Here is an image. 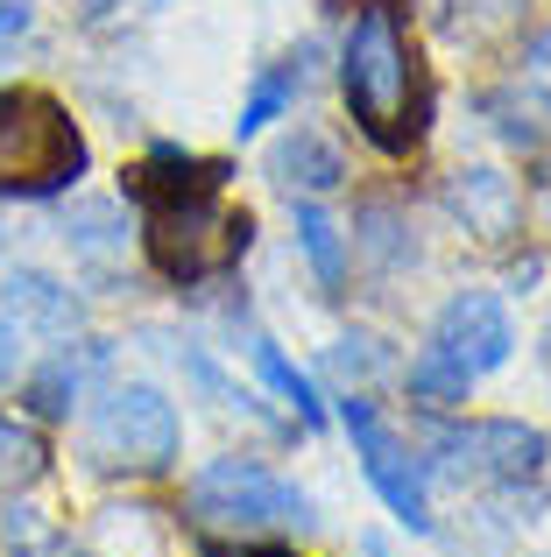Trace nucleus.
I'll return each instance as SVG.
<instances>
[{
  "label": "nucleus",
  "instance_id": "f257e3e1",
  "mask_svg": "<svg viewBox=\"0 0 551 557\" xmlns=\"http://www.w3.org/2000/svg\"><path fill=\"white\" fill-rule=\"evenodd\" d=\"M226 170L198 163V156L156 149L149 163L127 177V190L142 198V240H149V261L170 275V283H206V275L234 269L248 255V212L220 205Z\"/></svg>",
  "mask_w": 551,
  "mask_h": 557
},
{
  "label": "nucleus",
  "instance_id": "f03ea898",
  "mask_svg": "<svg viewBox=\"0 0 551 557\" xmlns=\"http://www.w3.org/2000/svg\"><path fill=\"white\" fill-rule=\"evenodd\" d=\"M340 92L354 107V121L368 127L382 149H411L425 135V92H417V57L403 42L396 14L389 8H360L354 28H346V50H340Z\"/></svg>",
  "mask_w": 551,
  "mask_h": 557
},
{
  "label": "nucleus",
  "instance_id": "7ed1b4c3",
  "mask_svg": "<svg viewBox=\"0 0 551 557\" xmlns=\"http://www.w3.org/2000/svg\"><path fill=\"white\" fill-rule=\"evenodd\" d=\"M192 516L206 530H234V536H269V530H311V494L297 480L269 473L262 459H212L192 480Z\"/></svg>",
  "mask_w": 551,
  "mask_h": 557
},
{
  "label": "nucleus",
  "instance_id": "20e7f679",
  "mask_svg": "<svg viewBox=\"0 0 551 557\" xmlns=\"http://www.w3.org/2000/svg\"><path fill=\"white\" fill-rule=\"evenodd\" d=\"M85 170V141L71 113L42 92H0V190H64Z\"/></svg>",
  "mask_w": 551,
  "mask_h": 557
},
{
  "label": "nucleus",
  "instance_id": "39448f33",
  "mask_svg": "<svg viewBox=\"0 0 551 557\" xmlns=\"http://www.w3.org/2000/svg\"><path fill=\"white\" fill-rule=\"evenodd\" d=\"M439 451V473L474 480V487H530L544 473L551 445L538 423H516V417H474V423H445L431 437Z\"/></svg>",
  "mask_w": 551,
  "mask_h": 557
},
{
  "label": "nucleus",
  "instance_id": "423d86ee",
  "mask_svg": "<svg viewBox=\"0 0 551 557\" xmlns=\"http://www.w3.org/2000/svg\"><path fill=\"white\" fill-rule=\"evenodd\" d=\"M177 409H170L163 388L149 381H121V388L99 395L93 409V451L107 466H127V473H163L177 459Z\"/></svg>",
  "mask_w": 551,
  "mask_h": 557
},
{
  "label": "nucleus",
  "instance_id": "0eeeda50",
  "mask_svg": "<svg viewBox=\"0 0 551 557\" xmlns=\"http://www.w3.org/2000/svg\"><path fill=\"white\" fill-rule=\"evenodd\" d=\"M346 431H354V451H360V466H368V480H375V494L389 502V516L403 522L411 536H425L431 530V502H425V473H417V459L396 445V437L382 431V417H375V403H360V395H346Z\"/></svg>",
  "mask_w": 551,
  "mask_h": 557
},
{
  "label": "nucleus",
  "instance_id": "6e6552de",
  "mask_svg": "<svg viewBox=\"0 0 551 557\" xmlns=\"http://www.w3.org/2000/svg\"><path fill=\"white\" fill-rule=\"evenodd\" d=\"M431 346L453 354L467 374H495V368H510V354H516V325L488 289H460L439 311V325H431Z\"/></svg>",
  "mask_w": 551,
  "mask_h": 557
},
{
  "label": "nucleus",
  "instance_id": "1a4fd4ad",
  "mask_svg": "<svg viewBox=\"0 0 551 557\" xmlns=\"http://www.w3.org/2000/svg\"><path fill=\"white\" fill-rule=\"evenodd\" d=\"M445 205H453V219L467 233H481V240H510V233L524 226V190H516V177H502L495 163H460L453 177H445Z\"/></svg>",
  "mask_w": 551,
  "mask_h": 557
},
{
  "label": "nucleus",
  "instance_id": "9d476101",
  "mask_svg": "<svg viewBox=\"0 0 551 557\" xmlns=\"http://www.w3.org/2000/svg\"><path fill=\"white\" fill-rule=\"evenodd\" d=\"M0 304H8L14 325H36V332H57V339H71V332L85 325V304L71 297L57 275L42 269H14L8 283H0Z\"/></svg>",
  "mask_w": 551,
  "mask_h": 557
},
{
  "label": "nucleus",
  "instance_id": "9b49d317",
  "mask_svg": "<svg viewBox=\"0 0 551 557\" xmlns=\"http://www.w3.org/2000/svg\"><path fill=\"white\" fill-rule=\"evenodd\" d=\"M269 177L283 190H304V198H318V190H340V149H332L326 135H311V127H290L283 141L269 149Z\"/></svg>",
  "mask_w": 551,
  "mask_h": 557
},
{
  "label": "nucleus",
  "instance_id": "f8f14e48",
  "mask_svg": "<svg viewBox=\"0 0 551 557\" xmlns=\"http://www.w3.org/2000/svg\"><path fill=\"white\" fill-rule=\"evenodd\" d=\"M99 360H107V346H99V339L78 346V354H71V346H64V354H50L36 368V381H28V409H36V417H71V403L85 395V374H93Z\"/></svg>",
  "mask_w": 551,
  "mask_h": 557
},
{
  "label": "nucleus",
  "instance_id": "ddd939ff",
  "mask_svg": "<svg viewBox=\"0 0 551 557\" xmlns=\"http://www.w3.org/2000/svg\"><path fill=\"white\" fill-rule=\"evenodd\" d=\"M297 247H304V261H311L318 289H326V297H340V289H346V240H340V219L318 212V205H297Z\"/></svg>",
  "mask_w": 551,
  "mask_h": 557
},
{
  "label": "nucleus",
  "instance_id": "4468645a",
  "mask_svg": "<svg viewBox=\"0 0 551 557\" xmlns=\"http://www.w3.org/2000/svg\"><path fill=\"white\" fill-rule=\"evenodd\" d=\"M467 388H474V374L460 368L453 354H439V346H425V354L411 360V395H417V403H431V409H460V403H467Z\"/></svg>",
  "mask_w": 551,
  "mask_h": 557
},
{
  "label": "nucleus",
  "instance_id": "2eb2a0df",
  "mask_svg": "<svg viewBox=\"0 0 551 557\" xmlns=\"http://www.w3.org/2000/svg\"><path fill=\"white\" fill-rule=\"evenodd\" d=\"M248 354H255V374H262V381H269L276 395H283L290 409H297L304 423H318V388H311V374H297V368H290L276 339H248Z\"/></svg>",
  "mask_w": 551,
  "mask_h": 557
},
{
  "label": "nucleus",
  "instance_id": "dca6fc26",
  "mask_svg": "<svg viewBox=\"0 0 551 557\" xmlns=\"http://www.w3.org/2000/svg\"><path fill=\"white\" fill-rule=\"evenodd\" d=\"M64 240L78 247L85 261H113L127 247V233H121V212H113V205H78V212L64 219Z\"/></svg>",
  "mask_w": 551,
  "mask_h": 557
},
{
  "label": "nucleus",
  "instance_id": "f3484780",
  "mask_svg": "<svg viewBox=\"0 0 551 557\" xmlns=\"http://www.w3.org/2000/svg\"><path fill=\"white\" fill-rule=\"evenodd\" d=\"M297 78H304L297 64H276V71H262V78H255V92H248V107H241V121H234L241 135H262L276 113H283L290 99H297Z\"/></svg>",
  "mask_w": 551,
  "mask_h": 557
},
{
  "label": "nucleus",
  "instance_id": "a211bd4d",
  "mask_svg": "<svg viewBox=\"0 0 551 557\" xmlns=\"http://www.w3.org/2000/svg\"><path fill=\"white\" fill-rule=\"evenodd\" d=\"M36 466H42V445H36V431H22V423H8L0 417V480H36Z\"/></svg>",
  "mask_w": 551,
  "mask_h": 557
},
{
  "label": "nucleus",
  "instance_id": "6ab92c4d",
  "mask_svg": "<svg viewBox=\"0 0 551 557\" xmlns=\"http://www.w3.org/2000/svg\"><path fill=\"white\" fill-rule=\"evenodd\" d=\"M360 226H368V247H375V255H382V261H403V240H396V212H382V205H375V212L368 219H360Z\"/></svg>",
  "mask_w": 551,
  "mask_h": 557
},
{
  "label": "nucleus",
  "instance_id": "aec40b11",
  "mask_svg": "<svg viewBox=\"0 0 551 557\" xmlns=\"http://www.w3.org/2000/svg\"><path fill=\"white\" fill-rule=\"evenodd\" d=\"M332 368L354 381V374H375V368H382V354H375V339H340V346H332Z\"/></svg>",
  "mask_w": 551,
  "mask_h": 557
},
{
  "label": "nucleus",
  "instance_id": "412c9836",
  "mask_svg": "<svg viewBox=\"0 0 551 557\" xmlns=\"http://www.w3.org/2000/svg\"><path fill=\"white\" fill-rule=\"evenodd\" d=\"M524 78L538 85V92H551V28H544V36L524 50Z\"/></svg>",
  "mask_w": 551,
  "mask_h": 557
},
{
  "label": "nucleus",
  "instance_id": "4be33fe9",
  "mask_svg": "<svg viewBox=\"0 0 551 557\" xmlns=\"http://www.w3.org/2000/svg\"><path fill=\"white\" fill-rule=\"evenodd\" d=\"M14 368H22V325L0 318V381H14Z\"/></svg>",
  "mask_w": 551,
  "mask_h": 557
},
{
  "label": "nucleus",
  "instance_id": "5701e85b",
  "mask_svg": "<svg viewBox=\"0 0 551 557\" xmlns=\"http://www.w3.org/2000/svg\"><path fill=\"white\" fill-rule=\"evenodd\" d=\"M28 28V0H0V36H22Z\"/></svg>",
  "mask_w": 551,
  "mask_h": 557
},
{
  "label": "nucleus",
  "instance_id": "b1692460",
  "mask_svg": "<svg viewBox=\"0 0 551 557\" xmlns=\"http://www.w3.org/2000/svg\"><path fill=\"white\" fill-rule=\"evenodd\" d=\"M538 212H544V226H551V177H544V198H538Z\"/></svg>",
  "mask_w": 551,
  "mask_h": 557
},
{
  "label": "nucleus",
  "instance_id": "393cba45",
  "mask_svg": "<svg viewBox=\"0 0 551 557\" xmlns=\"http://www.w3.org/2000/svg\"><path fill=\"white\" fill-rule=\"evenodd\" d=\"M85 8H93V14H107V8H113V0H85Z\"/></svg>",
  "mask_w": 551,
  "mask_h": 557
},
{
  "label": "nucleus",
  "instance_id": "a878e982",
  "mask_svg": "<svg viewBox=\"0 0 551 557\" xmlns=\"http://www.w3.org/2000/svg\"><path fill=\"white\" fill-rule=\"evenodd\" d=\"M544 360H551V332H544Z\"/></svg>",
  "mask_w": 551,
  "mask_h": 557
}]
</instances>
